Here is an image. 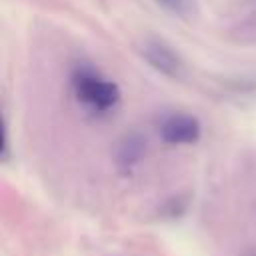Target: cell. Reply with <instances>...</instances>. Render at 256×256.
<instances>
[{"instance_id": "6da1fadb", "label": "cell", "mask_w": 256, "mask_h": 256, "mask_svg": "<svg viewBox=\"0 0 256 256\" xmlns=\"http://www.w3.org/2000/svg\"><path fill=\"white\" fill-rule=\"evenodd\" d=\"M70 86L76 102L92 114H110L118 108L122 100L118 84L100 74L90 64L74 66L70 74Z\"/></svg>"}, {"instance_id": "7a4b0ae2", "label": "cell", "mask_w": 256, "mask_h": 256, "mask_svg": "<svg viewBox=\"0 0 256 256\" xmlns=\"http://www.w3.org/2000/svg\"><path fill=\"white\" fill-rule=\"evenodd\" d=\"M158 134L162 142L170 146H190L196 144L202 136V124L194 114L172 112L160 120Z\"/></svg>"}, {"instance_id": "3957f363", "label": "cell", "mask_w": 256, "mask_h": 256, "mask_svg": "<svg viewBox=\"0 0 256 256\" xmlns=\"http://www.w3.org/2000/svg\"><path fill=\"white\" fill-rule=\"evenodd\" d=\"M140 54L156 72H160L168 78H180L184 74V62H182L180 54L164 40L146 38L140 46Z\"/></svg>"}, {"instance_id": "277c9868", "label": "cell", "mask_w": 256, "mask_h": 256, "mask_svg": "<svg viewBox=\"0 0 256 256\" xmlns=\"http://www.w3.org/2000/svg\"><path fill=\"white\" fill-rule=\"evenodd\" d=\"M142 154H144V140L136 134H130L118 144L116 162L122 170H130L132 166H136L140 162Z\"/></svg>"}, {"instance_id": "5b68a950", "label": "cell", "mask_w": 256, "mask_h": 256, "mask_svg": "<svg viewBox=\"0 0 256 256\" xmlns=\"http://www.w3.org/2000/svg\"><path fill=\"white\" fill-rule=\"evenodd\" d=\"M164 10L172 12V14H178V16H184L190 6H192V0H156Z\"/></svg>"}, {"instance_id": "8992f818", "label": "cell", "mask_w": 256, "mask_h": 256, "mask_svg": "<svg viewBox=\"0 0 256 256\" xmlns=\"http://www.w3.org/2000/svg\"><path fill=\"white\" fill-rule=\"evenodd\" d=\"M246 256H256V252H248V254H246Z\"/></svg>"}]
</instances>
